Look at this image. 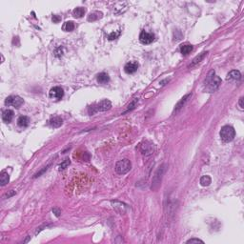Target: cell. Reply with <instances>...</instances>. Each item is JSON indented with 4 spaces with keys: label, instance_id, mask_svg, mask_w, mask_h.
Returning a JSON list of instances; mask_svg holds the SVG:
<instances>
[{
    "label": "cell",
    "instance_id": "5b68a950",
    "mask_svg": "<svg viewBox=\"0 0 244 244\" xmlns=\"http://www.w3.org/2000/svg\"><path fill=\"white\" fill-rule=\"evenodd\" d=\"M5 104L7 106H13L15 108H20L24 104V100L18 96H11L6 98Z\"/></svg>",
    "mask_w": 244,
    "mask_h": 244
},
{
    "label": "cell",
    "instance_id": "7c38bea8",
    "mask_svg": "<svg viewBox=\"0 0 244 244\" xmlns=\"http://www.w3.org/2000/svg\"><path fill=\"white\" fill-rule=\"evenodd\" d=\"M62 123H63V120L61 119V117L59 116H54L53 118H51L49 120V125L54 127V128H58L62 125Z\"/></svg>",
    "mask_w": 244,
    "mask_h": 244
},
{
    "label": "cell",
    "instance_id": "4316f807",
    "mask_svg": "<svg viewBox=\"0 0 244 244\" xmlns=\"http://www.w3.org/2000/svg\"><path fill=\"white\" fill-rule=\"evenodd\" d=\"M60 20H61V17L59 16V15H54V16H53V22L54 23H58Z\"/></svg>",
    "mask_w": 244,
    "mask_h": 244
},
{
    "label": "cell",
    "instance_id": "ba28073f",
    "mask_svg": "<svg viewBox=\"0 0 244 244\" xmlns=\"http://www.w3.org/2000/svg\"><path fill=\"white\" fill-rule=\"evenodd\" d=\"M139 40L142 44H150L154 40V34L142 31L139 35Z\"/></svg>",
    "mask_w": 244,
    "mask_h": 244
},
{
    "label": "cell",
    "instance_id": "d6986e66",
    "mask_svg": "<svg viewBox=\"0 0 244 244\" xmlns=\"http://www.w3.org/2000/svg\"><path fill=\"white\" fill-rule=\"evenodd\" d=\"M207 54V51H203V53H201L199 55H198L196 56L195 58H194V60H193V62H192V64L189 66V68H191V67H194L195 65H196L198 63H199V62L203 59L204 57H205V55Z\"/></svg>",
    "mask_w": 244,
    "mask_h": 244
},
{
    "label": "cell",
    "instance_id": "7402d4cb",
    "mask_svg": "<svg viewBox=\"0 0 244 244\" xmlns=\"http://www.w3.org/2000/svg\"><path fill=\"white\" fill-rule=\"evenodd\" d=\"M212 182V179L209 175H203L200 178V184L202 186H209Z\"/></svg>",
    "mask_w": 244,
    "mask_h": 244
},
{
    "label": "cell",
    "instance_id": "7a4b0ae2",
    "mask_svg": "<svg viewBox=\"0 0 244 244\" xmlns=\"http://www.w3.org/2000/svg\"><path fill=\"white\" fill-rule=\"evenodd\" d=\"M111 107H112V103L110 100H108V99L101 100L99 103H97V104L93 105V106H91L89 108V113L92 116L97 112H105V111L110 110Z\"/></svg>",
    "mask_w": 244,
    "mask_h": 244
},
{
    "label": "cell",
    "instance_id": "4fadbf2b",
    "mask_svg": "<svg viewBox=\"0 0 244 244\" xmlns=\"http://www.w3.org/2000/svg\"><path fill=\"white\" fill-rule=\"evenodd\" d=\"M110 81V76H109L106 72H100L97 75V82L100 84H107Z\"/></svg>",
    "mask_w": 244,
    "mask_h": 244
},
{
    "label": "cell",
    "instance_id": "e0dca14e",
    "mask_svg": "<svg viewBox=\"0 0 244 244\" xmlns=\"http://www.w3.org/2000/svg\"><path fill=\"white\" fill-rule=\"evenodd\" d=\"M192 51H193V46L190 45V44L182 45V46H181V48H180V51H181V54H182L183 55L189 54Z\"/></svg>",
    "mask_w": 244,
    "mask_h": 244
},
{
    "label": "cell",
    "instance_id": "f1b7e54d",
    "mask_svg": "<svg viewBox=\"0 0 244 244\" xmlns=\"http://www.w3.org/2000/svg\"><path fill=\"white\" fill-rule=\"evenodd\" d=\"M238 104H240V109H243V97H240V101H238Z\"/></svg>",
    "mask_w": 244,
    "mask_h": 244
},
{
    "label": "cell",
    "instance_id": "2e32d148",
    "mask_svg": "<svg viewBox=\"0 0 244 244\" xmlns=\"http://www.w3.org/2000/svg\"><path fill=\"white\" fill-rule=\"evenodd\" d=\"M190 96H191V93H189V95H186L184 97L181 98V100H180V101L178 103V104H176V106H175V112H178V111L180 110V109L184 106V104L187 102V100H188V98H189Z\"/></svg>",
    "mask_w": 244,
    "mask_h": 244
},
{
    "label": "cell",
    "instance_id": "5bb4252c",
    "mask_svg": "<svg viewBox=\"0 0 244 244\" xmlns=\"http://www.w3.org/2000/svg\"><path fill=\"white\" fill-rule=\"evenodd\" d=\"M30 123V118L28 116H20L18 119H17V124L19 127L21 128H26Z\"/></svg>",
    "mask_w": 244,
    "mask_h": 244
},
{
    "label": "cell",
    "instance_id": "484cf974",
    "mask_svg": "<svg viewBox=\"0 0 244 244\" xmlns=\"http://www.w3.org/2000/svg\"><path fill=\"white\" fill-rule=\"evenodd\" d=\"M187 243H203V241H202L201 240H198V238H191V240H189L188 241H187Z\"/></svg>",
    "mask_w": 244,
    "mask_h": 244
},
{
    "label": "cell",
    "instance_id": "9a60e30c",
    "mask_svg": "<svg viewBox=\"0 0 244 244\" xmlns=\"http://www.w3.org/2000/svg\"><path fill=\"white\" fill-rule=\"evenodd\" d=\"M85 12H86V10L84 8L77 7V8H75L74 10V11H72V14H74V16L76 17V18H80L85 14Z\"/></svg>",
    "mask_w": 244,
    "mask_h": 244
},
{
    "label": "cell",
    "instance_id": "8992f818",
    "mask_svg": "<svg viewBox=\"0 0 244 244\" xmlns=\"http://www.w3.org/2000/svg\"><path fill=\"white\" fill-rule=\"evenodd\" d=\"M165 165H162L161 167H160L157 171L155 175H154V178H153V184H152V189L153 190H157L159 185H160V182H161V178H162V175L164 174L165 172Z\"/></svg>",
    "mask_w": 244,
    "mask_h": 244
},
{
    "label": "cell",
    "instance_id": "cb8c5ba5",
    "mask_svg": "<svg viewBox=\"0 0 244 244\" xmlns=\"http://www.w3.org/2000/svg\"><path fill=\"white\" fill-rule=\"evenodd\" d=\"M119 34H120V31H118V32H116V33H112V34H109L108 38H109V40L116 39V38L118 37V36H119Z\"/></svg>",
    "mask_w": 244,
    "mask_h": 244
},
{
    "label": "cell",
    "instance_id": "52a82bcc",
    "mask_svg": "<svg viewBox=\"0 0 244 244\" xmlns=\"http://www.w3.org/2000/svg\"><path fill=\"white\" fill-rule=\"evenodd\" d=\"M49 95H50V97L53 98V99L59 100V99H61L62 97H63L64 91L60 87H54V88H51V89Z\"/></svg>",
    "mask_w": 244,
    "mask_h": 244
},
{
    "label": "cell",
    "instance_id": "8fae6325",
    "mask_svg": "<svg viewBox=\"0 0 244 244\" xmlns=\"http://www.w3.org/2000/svg\"><path fill=\"white\" fill-rule=\"evenodd\" d=\"M227 80H238L241 78V74L240 71H237V70H234V71H231L229 74L227 75Z\"/></svg>",
    "mask_w": 244,
    "mask_h": 244
},
{
    "label": "cell",
    "instance_id": "83f0119b",
    "mask_svg": "<svg viewBox=\"0 0 244 244\" xmlns=\"http://www.w3.org/2000/svg\"><path fill=\"white\" fill-rule=\"evenodd\" d=\"M53 212H54V214L56 216H60V214H61V212H60V210H58V209H56V208H54V209H53Z\"/></svg>",
    "mask_w": 244,
    "mask_h": 244
},
{
    "label": "cell",
    "instance_id": "ac0fdd59",
    "mask_svg": "<svg viewBox=\"0 0 244 244\" xmlns=\"http://www.w3.org/2000/svg\"><path fill=\"white\" fill-rule=\"evenodd\" d=\"M102 17V13L99 12H93L91 13L88 16V21H96V20Z\"/></svg>",
    "mask_w": 244,
    "mask_h": 244
},
{
    "label": "cell",
    "instance_id": "44dd1931",
    "mask_svg": "<svg viewBox=\"0 0 244 244\" xmlns=\"http://www.w3.org/2000/svg\"><path fill=\"white\" fill-rule=\"evenodd\" d=\"M62 29H63V31H65V32H72V31H74L75 29V24L72 21H67L64 23Z\"/></svg>",
    "mask_w": 244,
    "mask_h": 244
},
{
    "label": "cell",
    "instance_id": "ffe728a7",
    "mask_svg": "<svg viewBox=\"0 0 244 244\" xmlns=\"http://www.w3.org/2000/svg\"><path fill=\"white\" fill-rule=\"evenodd\" d=\"M9 180H10V175L7 172H5V171H3V172L1 173V178H0V182H1V186H5L8 182H9Z\"/></svg>",
    "mask_w": 244,
    "mask_h": 244
},
{
    "label": "cell",
    "instance_id": "277c9868",
    "mask_svg": "<svg viewBox=\"0 0 244 244\" xmlns=\"http://www.w3.org/2000/svg\"><path fill=\"white\" fill-rule=\"evenodd\" d=\"M132 168V163L129 159H122L119 160L116 164V172L118 175H125L127 174Z\"/></svg>",
    "mask_w": 244,
    "mask_h": 244
},
{
    "label": "cell",
    "instance_id": "9c48e42d",
    "mask_svg": "<svg viewBox=\"0 0 244 244\" xmlns=\"http://www.w3.org/2000/svg\"><path fill=\"white\" fill-rule=\"evenodd\" d=\"M137 69H138V64H137V62H134V61L128 62V63L125 65V67H124V71L129 75L136 72L137 71Z\"/></svg>",
    "mask_w": 244,
    "mask_h": 244
},
{
    "label": "cell",
    "instance_id": "3957f363",
    "mask_svg": "<svg viewBox=\"0 0 244 244\" xmlns=\"http://www.w3.org/2000/svg\"><path fill=\"white\" fill-rule=\"evenodd\" d=\"M236 136V131L232 126L226 125L221 128L220 131V137L224 142H230L234 139Z\"/></svg>",
    "mask_w": 244,
    "mask_h": 244
},
{
    "label": "cell",
    "instance_id": "6da1fadb",
    "mask_svg": "<svg viewBox=\"0 0 244 244\" xmlns=\"http://www.w3.org/2000/svg\"><path fill=\"white\" fill-rule=\"evenodd\" d=\"M205 84H207V91L209 93H213L216 91L217 88L221 84V79L219 76L215 75V72L211 71L210 74L208 75L205 81Z\"/></svg>",
    "mask_w": 244,
    "mask_h": 244
},
{
    "label": "cell",
    "instance_id": "30bf717a",
    "mask_svg": "<svg viewBox=\"0 0 244 244\" xmlns=\"http://www.w3.org/2000/svg\"><path fill=\"white\" fill-rule=\"evenodd\" d=\"M13 115H14L13 111L9 110V109H7V110L3 111V113H2V119H3V121H4L5 123H10V122H11V121L13 120Z\"/></svg>",
    "mask_w": 244,
    "mask_h": 244
},
{
    "label": "cell",
    "instance_id": "d4e9b609",
    "mask_svg": "<svg viewBox=\"0 0 244 244\" xmlns=\"http://www.w3.org/2000/svg\"><path fill=\"white\" fill-rule=\"evenodd\" d=\"M137 101H138V98H134V99L133 100V102L131 103V104L129 105V108L127 109V111H126L125 113H127V112H129V111L133 110V109L134 108V106H136V104L137 103Z\"/></svg>",
    "mask_w": 244,
    "mask_h": 244
},
{
    "label": "cell",
    "instance_id": "603a6c76",
    "mask_svg": "<svg viewBox=\"0 0 244 244\" xmlns=\"http://www.w3.org/2000/svg\"><path fill=\"white\" fill-rule=\"evenodd\" d=\"M70 165V159H65L63 162L59 165V170H64Z\"/></svg>",
    "mask_w": 244,
    "mask_h": 244
}]
</instances>
